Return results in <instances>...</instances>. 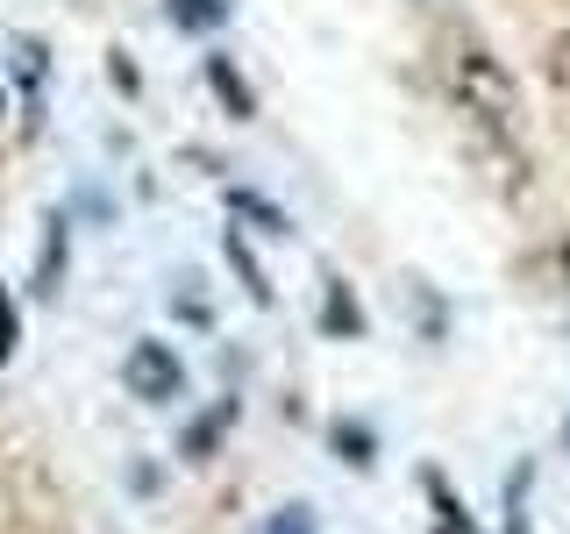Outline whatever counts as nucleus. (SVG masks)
<instances>
[{
  "mask_svg": "<svg viewBox=\"0 0 570 534\" xmlns=\"http://www.w3.org/2000/svg\"><path fill=\"white\" fill-rule=\"evenodd\" d=\"M121 385H129V399H142V406H171L178 392H186V356L171 343H157V335H136L129 356H121Z\"/></svg>",
  "mask_w": 570,
  "mask_h": 534,
  "instance_id": "f257e3e1",
  "label": "nucleus"
},
{
  "mask_svg": "<svg viewBox=\"0 0 570 534\" xmlns=\"http://www.w3.org/2000/svg\"><path fill=\"white\" fill-rule=\"evenodd\" d=\"M236 414H243V399H236V392H222L214 406H200V414H186V427H178V456H186V463H207V456L228 442V427H236Z\"/></svg>",
  "mask_w": 570,
  "mask_h": 534,
  "instance_id": "f03ea898",
  "label": "nucleus"
},
{
  "mask_svg": "<svg viewBox=\"0 0 570 534\" xmlns=\"http://www.w3.org/2000/svg\"><path fill=\"white\" fill-rule=\"evenodd\" d=\"M200 79L214 86V100H222L228 121H249V115H257V86L236 71V58H228V50H207V58H200Z\"/></svg>",
  "mask_w": 570,
  "mask_h": 534,
  "instance_id": "7ed1b4c3",
  "label": "nucleus"
},
{
  "mask_svg": "<svg viewBox=\"0 0 570 534\" xmlns=\"http://www.w3.org/2000/svg\"><path fill=\"white\" fill-rule=\"evenodd\" d=\"M71 214H50V221H43V249H36V293H58V278H65V236H71Z\"/></svg>",
  "mask_w": 570,
  "mask_h": 534,
  "instance_id": "20e7f679",
  "label": "nucleus"
},
{
  "mask_svg": "<svg viewBox=\"0 0 570 534\" xmlns=\"http://www.w3.org/2000/svg\"><path fill=\"white\" fill-rule=\"evenodd\" d=\"M328 449H335V463H350V471H371V463H379V435H371L364 421H335Z\"/></svg>",
  "mask_w": 570,
  "mask_h": 534,
  "instance_id": "39448f33",
  "label": "nucleus"
},
{
  "mask_svg": "<svg viewBox=\"0 0 570 534\" xmlns=\"http://www.w3.org/2000/svg\"><path fill=\"white\" fill-rule=\"evenodd\" d=\"M321 328L343 335V343H356V335H364V307L350 299V285H328V299H321Z\"/></svg>",
  "mask_w": 570,
  "mask_h": 534,
  "instance_id": "423d86ee",
  "label": "nucleus"
},
{
  "mask_svg": "<svg viewBox=\"0 0 570 534\" xmlns=\"http://www.w3.org/2000/svg\"><path fill=\"white\" fill-rule=\"evenodd\" d=\"M228 0H171V22L186 29V36H214V29H228Z\"/></svg>",
  "mask_w": 570,
  "mask_h": 534,
  "instance_id": "0eeeda50",
  "label": "nucleus"
},
{
  "mask_svg": "<svg viewBox=\"0 0 570 534\" xmlns=\"http://www.w3.org/2000/svg\"><path fill=\"white\" fill-rule=\"evenodd\" d=\"M228 200H236V214H249V221L264 228V236H293V221H285L278 200H264L257 186H228Z\"/></svg>",
  "mask_w": 570,
  "mask_h": 534,
  "instance_id": "6e6552de",
  "label": "nucleus"
},
{
  "mask_svg": "<svg viewBox=\"0 0 570 534\" xmlns=\"http://www.w3.org/2000/svg\"><path fill=\"white\" fill-rule=\"evenodd\" d=\"M228 264H236V278L249 285V299H257V307H272V278H264V264H257V249H249L243 236H228Z\"/></svg>",
  "mask_w": 570,
  "mask_h": 534,
  "instance_id": "1a4fd4ad",
  "label": "nucleus"
},
{
  "mask_svg": "<svg viewBox=\"0 0 570 534\" xmlns=\"http://www.w3.org/2000/svg\"><path fill=\"white\" fill-rule=\"evenodd\" d=\"M171 320H186V328H200V335H207V328H214V299L186 278V285L171 293Z\"/></svg>",
  "mask_w": 570,
  "mask_h": 534,
  "instance_id": "9d476101",
  "label": "nucleus"
},
{
  "mask_svg": "<svg viewBox=\"0 0 570 534\" xmlns=\"http://www.w3.org/2000/svg\"><path fill=\"white\" fill-rule=\"evenodd\" d=\"M22 349V314H14V299H8V285H0V364Z\"/></svg>",
  "mask_w": 570,
  "mask_h": 534,
  "instance_id": "9b49d317",
  "label": "nucleus"
},
{
  "mask_svg": "<svg viewBox=\"0 0 570 534\" xmlns=\"http://www.w3.org/2000/svg\"><path fill=\"white\" fill-rule=\"evenodd\" d=\"M264 534H314V513L307 506H278L272 521H264Z\"/></svg>",
  "mask_w": 570,
  "mask_h": 534,
  "instance_id": "f8f14e48",
  "label": "nucleus"
},
{
  "mask_svg": "<svg viewBox=\"0 0 570 534\" xmlns=\"http://www.w3.org/2000/svg\"><path fill=\"white\" fill-rule=\"evenodd\" d=\"M129 485H136L142 498H157V485H165V477H157V471H150V463H129Z\"/></svg>",
  "mask_w": 570,
  "mask_h": 534,
  "instance_id": "ddd939ff",
  "label": "nucleus"
},
{
  "mask_svg": "<svg viewBox=\"0 0 570 534\" xmlns=\"http://www.w3.org/2000/svg\"><path fill=\"white\" fill-rule=\"evenodd\" d=\"M0 115H8V100H0Z\"/></svg>",
  "mask_w": 570,
  "mask_h": 534,
  "instance_id": "4468645a",
  "label": "nucleus"
}]
</instances>
